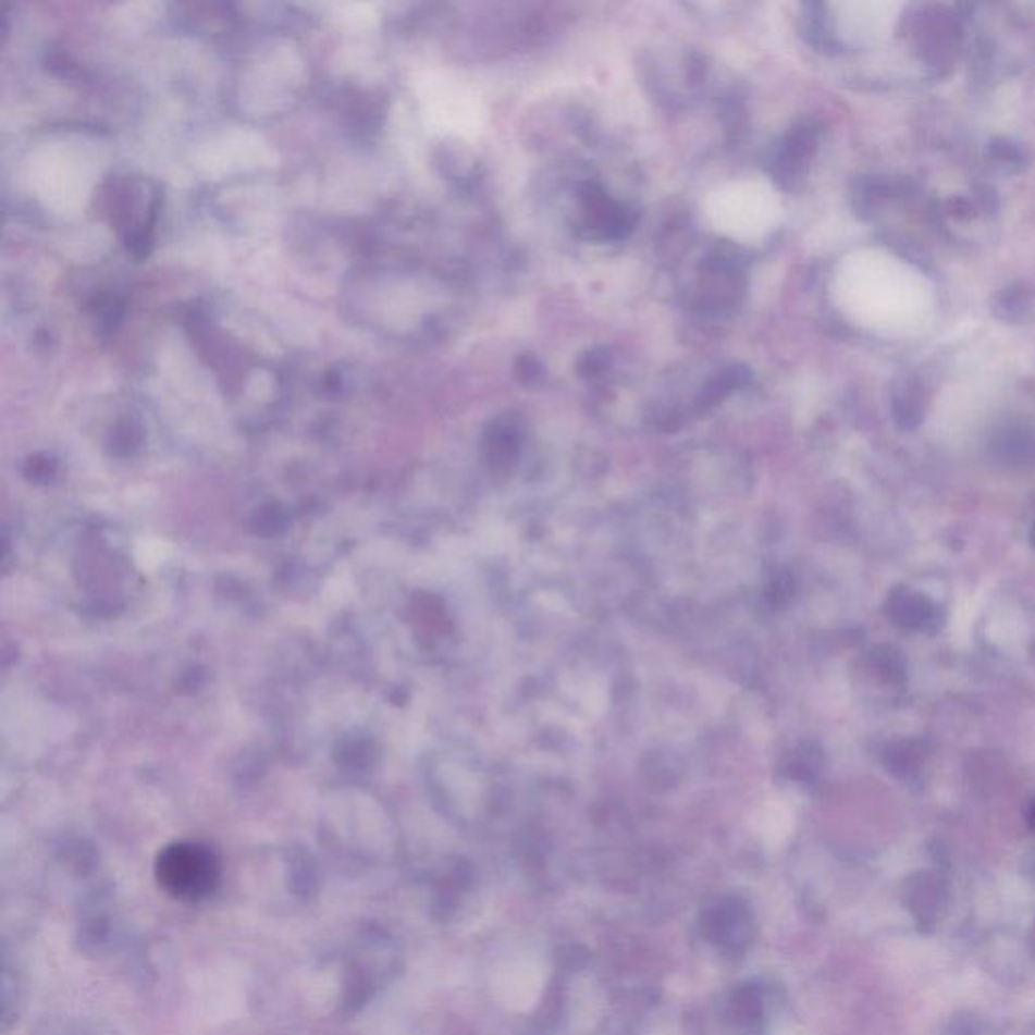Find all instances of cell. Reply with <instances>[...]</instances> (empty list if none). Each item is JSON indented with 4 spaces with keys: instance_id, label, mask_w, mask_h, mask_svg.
<instances>
[{
    "instance_id": "obj_8",
    "label": "cell",
    "mask_w": 1035,
    "mask_h": 1035,
    "mask_svg": "<svg viewBox=\"0 0 1035 1035\" xmlns=\"http://www.w3.org/2000/svg\"><path fill=\"white\" fill-rule=\"evenodd\" d=\"M1030 540H1032V546L1035 549V522L1032 526V532H1030Z\"/></svg>"
},
{
    "instance_id": "obj_6",
    "label": "cell",
    "mask_w": 1035,
    "mask_h": 1035,
    "mask_svg": "<svg viewBox=\"0 0 1035 1035\" xmlns=\"http://www.w3.org/2000/svg\"><path fill=\"white\" fill-rule=\"evenodd\" d=\"M820 763H822V754L817 749H811V751H803L797 754V761L793 763V768L797 771V777L805 779V777H813L817 771H820Z\"/></svg>"
},
{
    "instance_id": "obj_5",
    "label": "cell",
    "mask_w": 1035,
    "mask_h": 1035,
    "mask_svg": "<svg viewBox=\"0 0 1035 1035\" xmlns=\"http://www.w3.org/2000/svg\"><path fill=\"white\" fill-rule=\"evenodd\" d=\"M872 667L888 683H904L907 681V664L902 653L894 648H878L872 652Z\"/></svg>"
},
{
    "instance_id": "obj_4",
    "label": "cell",
    "mask_w": 1035,
    "mask_h": 1035,
    "mask_svg": "<svg viewBox=\"0 0 1035 1035\" xmlns=\"http://www.w3.org/2000/svg\"><path fill=\"white\" fill-rule=\"evenodd\" d=\"M886 768L894 777L912 780L921 777L922 766L926 765V749L922 740H898L884 752Z\"/></svg>"
},
{
    "instance_id": "obj_7",
    "label": "cell",
    "mask_w": 1035,
    "mask_h": 1035,
    "mask_svg": "<svg viewBox=\"0 0 1035 1035\" xmlns=\"http://www.w3.org/2000/svg\"><path fill=\"white\" fill-rule=\"evenodd\" d=\"M1027 823H1030V827L1035 831V801L1032 803L1030 811H1027Z\"/></svg>"
},
{
    "instance_id": "obj_2",
    "label": "cell",
    "mask_w": 1035,
    "mask_h": 1035,
    "mask_svg": "<svg viewBox=\"0 0 1035 1035\" xmlns=\"http://www.w3.org/2000/svg\"><path fill=\"white\" fill-rule=\"evenodd\" d=\"M160 888L186 904L207 900L221 882V862L211 848L197 841H176L158 853Z\"/></svg>"
},
{
    "instance_id": "obj_1",
    "label": "cell",
    "mask_w": 1035,
    "mask_h": 1035,
    "mask_svg": "<svg viewBox=\"0 0 1035 1035\" xmlns=\"http://www.w3.org/2000/svg\"><path fill=\"white\" fill-rule=\"evenodd\" d=\"M704 214L718 235L737 243H759L783 219L779 190L765 178H737L716 186L704 200Z\"/></svg>"
},
{
    "instance_id": "obj_3",
    "label": "cell",
    "mask_w": 1035,
    "mask_h": 1035,
    "mask_svg": "<svg viewBox=\"0 0 1035 1035\" xmlns=\"http://www.w3.org/2000/svg\"><path fill=\"white\" fill-rule=\"evenodd\" d=\"M886 615L894 625L935 636L945 625V611L933 599L910 587H896L886 601Z\"/></svg>"
}]
</instances>
